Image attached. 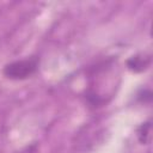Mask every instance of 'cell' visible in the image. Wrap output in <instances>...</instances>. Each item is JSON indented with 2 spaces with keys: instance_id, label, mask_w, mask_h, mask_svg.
Segmentation results:
<instances>
[{
  "instance_id": "cell-1",
  "label": "cell",
  "mask_w": 153,
  "mask_h": 153,
  "mask_svg": "<svg viewBox=\"0 0 153 153\" xmlns=\"http://www.w3.org/2000/svg\"><path fill=\"white\" fill-rule=\"evenodd\" d=\"M38 65L39 60L36 56L17 60L7 63L2 69V74L10 80H25L37 72Z\"/></svg>"
},
{
  "instance_id": "cell-2",
  "label": "cell",
  "mask_w": 153,
  "mask_h": 153,
  "mask_svg": "<svg viewBox=\"0 0 153 153\" xmlns=\"http://www.w3.org/2000/svg\"><path fill=\"white\" fill-rule=\"evenodd\" d=\"M151 62H152V57L149 54L147 53L136 54L127 60V67L129 71L134 73H141L149 68Z\"/></svg>"
},
{
  "instance_id": "cell-3",
  "label": "cell",
  "mask_w": 153,
  "mask_h": 153,
  "mask_svg": "<svg viewBox=\"0 0 153 153\" xmlns=\"http://www.w3.org/2000/svg\"><path fill=\"white\" fill-rule=\"evenodd\" d=\"M137 139L141 143H147L149 140V133H151V122H145L137 128Z\"/></svg>"
}]
</instances>
